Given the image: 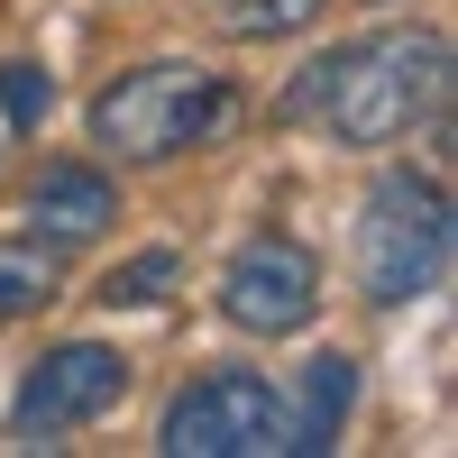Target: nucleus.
Returning a JSON list of instances; mask_svg holds the SVG:
<instances>
[{
	"label": "nucleus",
	"mask_w": 458,
	"mask_h": 458,
	"mask_svg": "<svg viewBox=\"0 0 458 458\" xmlns=\"http://www.w3.org/2000/svg\"><path fill=\"white\" fill-rule=\"evenodd\" d=\"M284 120H312L339 147H394L449 110V37L440 28H376L312 55L284 83Z\"/></svg>",
	"instance_id": "nucleus-1"
},
{
	"label": "nucleus",
	"mask_w": 458,
	"mask_h": 458,
	"mask_svg": "<svg viewBox=\"0 0 458 458\" xmlns=\"http://www.w3.org/2000/svg\"><path fill=\"white\" fill-rule=\"evenodd\" d=\"M229 120H239V92H229V73L202 64V55L129 64L120 83L92 92V147H110L120 165H165L183 147H211Z\"/></svg>",
	"instance_id": "nucleus-2"
},
{
	"label": "nucleus",
	"mask_w": 458,
	"mask_h": 458,
	"mask_svg": "<svg viewBox=\"0 0 458 458\" xmlns=\"http://www.w3.org/2000/svg\"><path fill=\"white\" fill-rule=\"evenodd\" d=\"M449 193H440V174H412V165H386L367 183V202H358V293L376 302V312H403V302H422L440 293L449 276Z\"/></svg>",
	"instance_id": "nucleus-3"
},
{
	"label": "nucleus",
	"mask_w": 458,
	"mask_h": 458,
	"mask_svg": "<svg viewBox=\"0 0 458 458\" xmlns=\"http://www.w3.org/2000/svg\"><path fill=\"white\" fill-rule=\"evenodd\" d=\"M157 449L165 458H276L284 449V394L257 367H211L165 403Z\"/></svg>",
	"instance_id": "nucleus-4"
},
{
	"label": "nucleus",
	"mask_w": 458,
	"mask_h": 458,
	"mask_svg": "<svg viewBox=\"0 0 458 458\" xmlns=\"http://www.w3.org/2000/svg\"><path fill=\"white\" fill-rule=\"evenodd\" d=\"M321 312V257L284 239V229H266V239H248L239 257L220 266V321L248 330V339H293L312 330Z\"/></svg>",
	"instance_id": "nucleus-5"
},
{
	"label": "nucleus",
	"mask_w": 458,
	"mask_h": 458,
	"mask_svg": "<svg viewBox=\"0 0 458 458\" xmlns=\"http://www.w3.org/2000/svg\"><path fill=\"white\" fill-rule=\"evenodd\" d=\"M120 394H129V358L101 349V339H64V349H47V358L19 376V394H10V431L37 449V440H55V431L101 422Z\"/></svg>",
	"instance_id": "nucleus-6"
},
{
	"label": "nucleus",
	"mask_w": 458,
	"mask_h": 458,
	"mask_svg": "<svg viewBox=\"0 0 458 458\" xmlns=\"http://www.w3.org/2000/svg\"><path fill=\"white\" fill-rule=\"evenodd\" d=\"M28 239H55V248H73V239H101L110 220H120V183H110L101 165H47L28 183Z\"/></svg>",
	"instance_id": "nucleus-7"
},
{
	"label": "nucleus",
	"mask_w": 458,
	"mask_h": 458,
	"mask_svg": "<svg viewBox=\"0 0 458 458\" xmlns=\"http://www.w3.org/2000/svg\"><path fill=\"white\" fill-rule=\"evenodd\" d=\"M358 412V358L349 349H321L302 367V403H284V458H330L339 431Z\"/></svg>",
	"instance_id": "nucleus-8"
},
{
	"label": "nucleus",
	"mask_w": 458,
	"mask_h": 458,
	"mask_svg": "<svg viewBox=\"0 0 458 458\" xmlns=\"http://www.w3.org/2000/svg\"><path fill=\"white\" fill-rule=\"evenodd\" d=\"M55 293H64V248L55 239H0V330L47 312Z\"/></svg>",
	"instance_id": "nucleus-9"
},
{
	"label": "nucleus",
	"mask_w": 458,
	"mask_h": 458,
	"mask_svg": "<svg viewBox=\"0 0 458 458\" xmlns=\"http://www.w3.org/2000/svg\"><path fill=\"white\" fill-rule=\"evenodd\" d=\"M174 276H183L174 248H138L129 266H110V276H101V302H110V312H147V302L174 293Z\"/></svg>",
	"instance_id": "nucleus-10"
},
{
	"label": "nucleus",
	"mask_w": 458,
	"mask_h": 458,
	"mask_svg": "<svg viewBox=\"0 0 458 458\" xmlns=\"http://www.w3.org/2000/svg\"><path fill=\"white\" fill-rule=\"evenodd\" d=\"M47 110H55V73L10 55V64H0V120H10V129H47Z\"/></svg>",
	"instance_id": "nucleus-11"
},
{
	"label": "nucleus",
	"mask_w": 458,
	"mask_h": 458,
	"mask_svg": "<svg viewBox=\"0 0 458 458\" xmlns=\"http://www.w3.org/2000/svg\"><path fill=\"white\" fill-rule=\"evenodd\" d=\"M330 10V0H239L229 10V37H293V28H312Z\"/></svg>",
	"instance_id": "nucleus-12"
},
{
	"label": "nucleus",
	"mask_w": 458,
	"mask_h": 458,
	"mask_svg": "<svg viewBox=\"0 0 458 458\" xmlns=\"http://www.w3.org/2000/svg\"><path fill=\"white\" fill-rule=\"evenodd\" d=\"M0 157H10V147H0Z\"/></svg>",
	"instance_id": "nucleus-13"
}]
</instances>
